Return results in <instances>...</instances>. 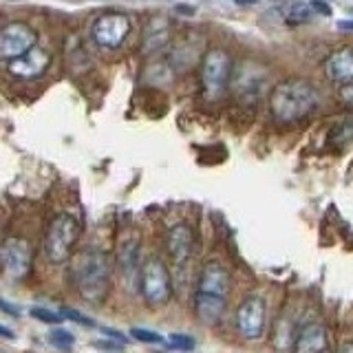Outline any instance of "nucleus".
Instances as JSON below:
<instances>
[{"label": "nucleus", "mask_w": 353, "mask_h": 353, "mask_svg": "<svg viewBox=\"0 0 353 353\" xmlns=\"http://www.w3.org/2000/svg\"><path fill=\"white\" fill-rule=\"evenodd\" d=\"M318 104V88L303 77H287L281 84H276L270 97L272 113L281 124H298L312 115Z\"/></svg>", "instance_id": "f257e3e1"}, {"label": "nucleus", "mask_w": 353, "mask_h": 353, "mask_svg": "<svg viewBox=\"0 0 353 353\" xmlns=\"http://www.w3.org/2000/svg\"><path fill=\"white\" fill-rule=\"evenodd\" d=\"M228 292H230L228 270L216 261L208 263L201 272V279H199L196 296H194V312L203 325L212 327L221 320L228 305Z\"/></svg>", "instance_id": "f03ea898"}, {"label": "nucleus", "mask_w": 353, "mask_h": 353, "mask_svg": "<svg viewBox=\"0 0 353 353\" xmlns=\"http://www.w3.org/2000/svg\"><path fill=\"white\" fill-rule=\"evenodd\" d=\"M230 75H232V60L225 51L214 49L205 55L203 60V69H201V80L205 95L210 99H219L225 93V88L230 84Z\"/></svg>", "instance_id": "7ed1b4c3"}, {"label": "nucleus", "mask_w": 353, "mask_h": 353, "mask_svg": "<svg viewBox=\"0 0 353 353\" xmlns=\"http://www.w3.org/2000/svg\"><path fill=\"white\" fill-rule=\"evenodd\" d=\"M268 325V307L259 296H252L243 301L236 312V329L245 340H259L265 334Z\"/></svg>", "instance_id": "20e7f679"}, {"label": "nucleus", "mask_w": 353, "mask_h": 353, "mask_svg": "<svg viewBox=\"0 0 353 353\" xmlns=\"http://www.w3.org/2000/svg\"><path fill=\"white\" fill-rule=\"evenodd\" d=\"M141 290L146 301L150 305H165L170 298V279L168 272H165L163 263L157 259H150L143 268L141 276Z\"/></svg>", "instance_id": "39448f33"}, {"label": "nucleus", "mask_w": 353, "mask_h": 353, "mask_svg": "<svg viewBox=\"0 0 353 353\" xmlns=\"http://www.w3.org/2000/svg\"><path fill=\"white\" fill-rule=\"evenodd\" d=\"M130 31V22L126 16L113 14V16H102L93 25V38L97 44H102L106 49H115L126 40Z\"/></svg>", "instance_id": "423d86ee"}, {"label": "nucleus", "mask_w": 353, "mask_h": 353, "mask_svg": "<svg viewBox=\"0 0 353 353\" xmlns=\"http://www.w3.org/2000/svg\"><path fill=\"white\" fill-rule=\"evenodd\" d=\"M75 236H77V225L73 219L62 216L55 221L53 228L49 230V236H47V254L51 256V261L64 259L66 254H69Z\"/></svg>", "instance_id": "0eeeda50"}, {"label": "nucleus", "mask_w": 353, "mask_h": 353, "mask_svg": "<svg viewBox=\"0 0 353 353\" xmlns=\"http://www.w3.org/2000/svg\"><path fill=\"white\" fill-rule=\"evenodd\" d=\"M80 272H82V279H80V287L84 292V287H93V294L91 298L95 296V290L104 292L106 287V281H108V268H106V259L104 254H97V252H88L82 256L80 261Z\"/></svg>", "instance_id": "6e6552de"}, {"label": "nucleus", "mask_w": 353, "mask_h": 353, "mask_svg": "<svg viewBox=\"0 0 353 353\" xmlns=\"http://www.w3.org/2000/svg\"><path fill=\"white\" fill-rule=\"evenodd\" d=\"M33 42H36L33 31H29L25 25H11L0 33V55L16 58V55L25 53Z\"/></svg>", "instance_id": "1a4fd4ad"}, {"label": "nucleus", "mask_w": 353, "mask_h": 353, "mask_svg": "<svg viewBox=\"0 0 353 353\" xmlns=\"http://www.w3.org/2000/svg\"><path fill=\"white\" fill-rule=\"evenodd\" d=\"M296 351H325L327 349V329L320 320H309L301 327L294 342Z\"/></svg>", "instance_id": "9d476101"}, {"label": "nucleus", "mask_w": 353, "mask_h": 353, "mask_svg": "<svg viewBox=\"0 0 353 353\" xmlns=\"http://www.w3.org/2000/svg\"><path fill=\"white\" fill-rule=\"evenodd\" d=\"M192 245H194V234L190 225H176L170 230L168 236V252L176 265H183L192 254Z\"/></svg>", "instance_id": "9b49d317"}, {"label": "nucleus", "mask_w": 353, "mask_h": 353, "mask_svg": "<svg viewBox=\"0 0 353 353\" xmlns=\"http://www.w3.org/2000/svg\"><path fill=\"white\" fill-rule=\"evenodd\" d=\"M325 73L329 80L340 82V84H351L353 82V51L342 49L336 51L325 64Z\"/></svg>", "instance_id": "f8f14e48"}, {"label": "nucleus", "mask_w": 353, "mask_h": 353, "mask_svg": "<svg viewBox=\"0 0 353 353\" xmlns=\"http://www.w3.org/2000/svg\"><path fill=\"white\" fill-rule=\"evenodd\" d=\"M314 16H316V9L312 5H294L287 18H290V22H294V25H303V22L314 20Z\"/></svg>", "instance_id": "ddd939ff"}, {"label": "nucleus", "mask_w": 353, "mask_h": 353, "mask_svg": "<svg viewBox=\"0 0 353 353\" xmlns=\"http://www.w3.org/2000/svg\"><path fill=\"white\" fill-rule=\"evenodd\" d=\"M31 316L36 320H42V323H49V325H60L64 320L62 314H55V312H51V309H44V307H33Z\"/></svg>", "instance_id": "4468645a"}, {"label": "nucleus", "mask_w": 353, "mask_h": 353, "mask_svg": "<svg viewBox=\"0 0 353 353\" xmlns=\"http://www.w3.org/2000/svg\"><path fill=\"white\" fill-rule=\"evenodd\" d=\"M130 336L135 338V340H139V342H148V345H159V342H163V338L157 334V331L141 329V327L130 329Z\"/></svg>", "instance_id": "2eb2a0df"}, {"label": "nucleus", "mask_w": 353, "mask_h": 353, "mask_svg": "<svg viewBox=\"0 0 353 353\" xmlns=\"http://www.w3.org/2000/svg\"><path fill=\"white\" fill-rule=\"evenodd\" d=\"M334 141H338V143H349L351 139H353V119H349V121H342V124L334 130Z\"/></svg>", "instance_id": "dca6fc26"}, {"label": "nucleus", "mask_w": 353, "mask_h": 353, "mask_svg": "<svg viewBox=\"0 0 353 353\" xmlns=\"http://www.w3.org/2000/svg\"><path fill=\"white\" fill-rule=\"evenodd\" d=\"M168 345L172 349H183V351H190L194 349V340L190 336H183V334H172L170 340H168Z\"/></svg>", "instance_id": "f3484780"}, {"label": "nucleus", "mask_w": 353, "mask_h": 353, "mask_svg": "<svg viewBox=\"0 0 353 353\" xmlns=\"http://www.w3.org/2000/svg\"><path fill=\"white\" fill-rule=\"evenodd\" d=\"M51 342L58 349H69L73 345V336L69 334V331L58 329V331H53V334H51Z\"/></svg>", "instance_id": "a211bd4d"}, {"label": "nucleus", "mask_w": 353, "mask_h": 353, "mask_svg": "<svg viewBox=\"0 0 353 353\" xmlns=\"http://www.w3.org/2000/svg\"><path fill=\"white\" fill-rule=\"evenodd\" d=\"M62 316H66L69 320H73V323H80L84 327H93V320H88L86 316H82L80 312H75V309H64Z\"/></svg>", "instance_id": "6ab92c4d"}, {"label": "nucleus", "mask_w": 353, "mask_h": 353, "mask_svg": "<svg viewBox=\"0 0 353 353\" xmlns=\"http://www.w3.org/2000/svg\"><path fill=\"white\" fill-rule=\"evenodd\" d=\"M342 99H345L347 104L353 106V86H349V84L342 86Z\"/></svg>", "instance_id": "aec40b11"}, {"label": "nucleus", "mask_w": 353, "mask_h": 353, "mask_svg": "<svg viewBox=\"0 0 353 353\" xmlns=\"http://www.w3.org/2000/svg\"><path fill=\"white\" fill-rule=\"evenodd\" d=\"M312 7H314L316 11H320V14H325V16H329V14H331V7H329V5H325V3H320V0H314Z\"/></svg>", "instance_id": "412c9836"}, {"label": "nucleus", "mask_w": 353, "mask_h": 353, "mask_svg": "<svg viewBox=\"0 0 353 353\" xmlns=\"http://www.w3.org/2000/svg\"><path fill=\"white\" fill-rule=\"evenodd\" d=\"M104 334H108V338H115V340H119V342H126V338L119 334V331H115V329H104Z\"/></svg>", "instance_id": "4be33fe9"}, {"label": "nucleus", "mask_w": 353, "mask_h": 353, "mask_svg": "<svg viewBox=\"0 0 353 353\" xmlns=\"http://www.w3.org/2000/svg\"><path fill=\"white\" fill-rule=\"evenodd\" d=\"M0 309H3V312H9V314H14V316H18V309H16L14 305H9V303H5V301H0Z\"/></svg>", "instance_id": "5701e85b"}, {"label": "nucleus", "mask_w": 353, "mask_h": 353, "mask_svg": "<svg viewBox=\"0 0 353 353\" xmlns=\"http://www.w3.org/2000/svg\"><path fill=\"white\" fill-rule=\"evenodd\" d=\"M338 29H342V31H353V20H340L338 22Z\"/></svg>", "instance_id": "b1692460"}, {"label": "nucleus", "mask_w": 353, "mask_h": 353, "mask_svg": "<svg viewBox=\"0 0 353 353\" xmlns=\"http://www.w3.org/2000/svg\"><path fill=\"white\" fill-rule=\"evenodd\" d=\"M0 338L14 340V331H11V329H7V327H3V325H0Z\"/></svg>", "instance_id": "393cba45"}, {"label": "nucleus", "mask_w": 353, "mask_h": 353, "mask_svg": "<svg viewBox=\"0 0 353 353\" xmlns=\"http://www.w3.org/2000/svg\"><path fill=\"white\" fill-rule=\"evenodd\" d=\"M252 3H256V0H236V5H252Z\"/></svg>", "instance_id": "a878e982"}]
</instances>
